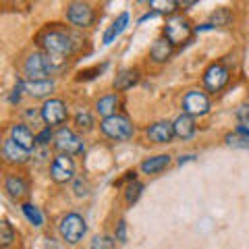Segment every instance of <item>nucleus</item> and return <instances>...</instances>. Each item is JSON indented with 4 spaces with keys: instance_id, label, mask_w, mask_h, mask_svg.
<instances>
[{
    "instance_id": "nucleus-1",
    "label": "nucleus",
    "mask_w": 249,
    "mask_h": 249,
    "mask_svg": "<svg viewBox=\"0 0 249 249\" xmlns=\"http://www.w3.org/2000/svg\"><path fill=\"white\" fill-rule=\"evenodd\" d=\"M77 40H79V37L67 25H60V23H50V25H46L44 29L37 31V36H36L37 48L56 65L58 71L65 69L67 60L75 54Z\"/></svg>"
},
{
    "instance_id": "nucleus-2",
    "label": "nucleus",
    "mask_w": 249,
    "mask_h": 249,
    "mask_svg": "<svg viewBox=\"0 0 249 249\" xmlns=\"http://www.w3.org/2000/svg\"><path fill=\"white\" fill-rule=\"evenodd\" d=\"M23 73L29 81H46L50 79V75L58 73V69L42 50H34L27 54L25 62H23Z\"/></svg>"
},
{
    "instance_id": "nucleus-3",
    "label": "nucleus",
    "mask_w": 249,
    "mask_h": 249,
    "mask_svg": "<svg viewBox=\"0 0 249 249\" xmlns=\"http://www.w3.org/2000/svg\"><path fill=\"white\" fill-rule=\"evenodd\" d=\"M196 27L191 25V21L183 17V15H173V17H166V25L162 29V36L173 44V46H183L191 40Z\"/></svg>"
},
{
    "instance_id": "nucleus-4",
    "label": "nucleus",
    "mask_w": 249,
    "mask_h": 249,
    "mask_svg": "<svg viewBox=\"0 0 249 249\" xmlns=\"http://www.w3.org/2000/svg\"><path fill=\"white\" fill-rule=\"evenodd\" d=\"M100 131H102L108 139H114V142H127V139H131L135 133L133 123L124 114H114V116H108V119H102Z\"/></svg>"
},
{
    "instance_id": "nucleus-5",
    "label": "nucleus",
    "mask_w": 249,
    "mask_h": 249,
    "mask_svg": "<svg viewBox=\"0 0 249 249\" xmlns=\"http://www.w3.org/2000/svg\"><path fill=\"white\" fill-rule=\"evenodd\" d=\"M58 232H60V237L65 239L69 245H77L83 239L85 232H88V224H85L81 214L69 212V214H65L60 218Z\"/></svg>"
},
{
    "instance_id": "nucleus-6",
    "label": "nucleus",
    "mask_w": 249,
    "mask_h": 249,
    "mask_svg": "<svg viewBox=\"0 0 249 249\" xmlns=\"http://www.w3.org/2000/svg\"><path fill=\"white\" fill-rule=\"evenodd\" d=\"M54 147L58 150V154H67V156H77L85 152L83 139L69 127L56 129V133H54Z\"/></svg>"
},
{
    "instance_id": "nucleus-7",
    "label": "nucleus",
    "mask_w": 249,
    "mask_h": 249,
    "mask_svg": "<svg viewBox=\"0 0 249 249\" xmlns=\"http://www.w3.org/2000/svg\"><path fill=\"white\" fill-rule=\"evenodd\" d=\"M67 21L77 29L91 27L96 21V11L89 2H69L67 4Z\"/></svg>"
},
{
    "instance_id": "nucleus-8",
    "label": "nucleus",
    "mask_w": 249,
    "mask_h": 249,
    "mask_svg": "<svg viewBox=\"0 0 249 249\" xmlns=\"http://www.w3.org/2000/svg\"><path fill=\"white\" fill-rule=\"evenodd\" d=\"M42 119L46 127H62L65 121L69 119V110H67V104L62 102L60 98H48L46 102L42 104Z\"/></svg>"
},
{
    "instance_id": "nucleus-9",
    "label": "nucleus",
    "mask_w": 249,
    "mask_h": 249,
    "mask_svg": "<svg viewBox=\"0 0 249 249\" xmlns=\"http://www.w3.org/2000/svg\"><path fill=\"white\" fill-rule=\"evenodd\" d=\"M231 79V71L224 62H212L206 71H204V88L212 93H218L220 89H224V85Z\"/></svg>"
},
{
    "instance_id": "nucleus-10",
    "label": "nucleus",
    "mask_w": 249,
    "mask_h": 249,
    "mask_svg": "<svg viewBox=\"0 0 249 249\" xmlns=\"http://www.w3.org/2000/svg\"><path fill=\"white\" fill-rule=\"evenodd\" d=\"M210 98L206 91H199V89H189L183 96V112L189 114V116H204L210 112Z\"/></svg>"
},
{
    "instance_id": "nucleus-11",
    "label": "nucleus",
    "mask_w": 249,
    "mask_h": 249,
    "mask_svg": "<svg viewBox=\"0 0 249 249\" xmlns=\"http://www.w3.org/2000/svg\"><path fill=\"white\" fill-rule=\"evenodd\" d=\"M50 177L54 183H69L75 178V162L71 156L67 154H56L50 164Z\"/></svg>"
},
{
    "instance_id": "nucleus-12",
    "label": "nucleus",
    "mask_w": 249,
    "mask_h": 249,
    "mask_svg": "<svg viewBox=\"0 0 249 249\" xmlns=\"http://www.w3.org/2000/svg\"><path fill=\"white\" fill-rule=\"evenodd\" d=\"M4 191L15 201H21L29 196V181L21 173H9L4 177Z\"/></svg>"
},
{
    "instance_id": "nucleus-13",
    "label": "nucleus",
    "mask_w": 249,
    "mask_h": 249,
    "mask_svg": "<svg viewBox=\"0 0 249 249\" xmlns=\"http://www.w3.org/2000/svg\"><path fill=\"white\" fill-rule=\"evenodd\" d=\"M2 158H4L6 164L23 166L29 160V152L25 150V147H21L17 142H13L11 137H6L2 142Z\"/></svg>"
},
{
    "instance_id": "nucleus-14",
    "label": "nucleus",
    "mask_w": 249,
    "mask_h": 249,
    "mask_svg": "<svg viewBox=\"0 0 249 249\" xmlns=\"http://www.w3.org/2000/svg\"><path fill=\"white\" fill-rule=\"evenodd\" d=\"M145 137L150 139L154 143H170L175 137V129H173V123L168 121H158L150 124V127L145 129Z\"/></svg>"
},
{
    "instance_id": "nucleus-15",
    "label": "nucleus",
    "mask_w": 249,
    "mask_h": 249,
    "mask_svg": "<svg viewBox=\"0 0 249 249\" xmlns=\"http://www.w3.org/2000/svg\"><path fill=\"white\" fill-rule=\"evenodd\" d=\"M11 139H13V142H17L21 147H25L27 152H31L37 145L34 131L29 129L27 123H15L11 127Z\"/></svg>"
},
{
    "instance_id": "nucleus-16",
    "label": "nucleus",
    "mask_w": 249,
    "mask_h": 249,
    "mask_svg": "<svg viewBox=\"0 0 249 249\" xmlns=\"http://www.w3.org/2000/svg\"><path fill=\"white\" fill-rule=\"evenodd\" d=\"M139 81V69L137 67H129V69H121L119 73L114 75L112 88L114 91H127Z\"/></svg>"
},
{
    "instance_id": "nucleus-17",
    "label": "nucleus",
    "mask_w": 249,
    "mask_h": 249,
    "mask_svg": "<svg viewBox=\"0 0 249 249\" xmlns=\"http://www.w3.org/2000/svg\"><path fill=\"white\" fill-rule=\"evenodd\" d=\"M173 129H175V137H178V139H191L193 135H196V131H197L193 116L185 114V112L173 121Z\"/></svg>"
},
{
    "instance_id": "nucleus-18",
    "label": "nucleus",
    "mask_w": 249,
    "mask_h": 249,
    "mask_svg": "<svg viewBox=\"0 0 249 249\" xmlns=\"http://www.w3.org/2000/svg\"><path fill=\"white\" fill-rule=\"evenodd\" d=\"M173 52H175V46L170 44L164 36H160L158 40L152 44V48H150V58H152L154 62H166V60H170V56H173Z\"/></svg>"
},
{
    "instance_id": "nucleus-19",
    "label": "nucleus",
    "mask_w": 249,
    "mask_h": 249,
    "mask_svg": "<svg viewBox=\"0 0 249 249\" xmlns=\"http://www.w3.org/2000/svg\"><path fill=\"white\" fill-rule=\"evenodd\" d=\"M119 106H121L119 93H106V96L98 98V102H96V112H98L100 116H104V119H108V116L119 114V112H116V110H119Z\"/></svg>"
},
{
    "instance_id": "nucleus-20",
    "label": "nucleus",
    "mask_w": 249,
    "mask_h": 249,
    "mask_svg": "<svg viewBox=\"0 0 249 249\" xmlns=\"http://www.w3.org/2000/svg\"><path fill=\"white\" fill-rule=\"evenodd\" d=\"M23 81V89L27 96L31 98H46L54 91V81L46 79V81H29V79H21Z\"/></svg>"
},
{
    "instance_id": "nucleus-21",
    "label": "nucleus",
    "mask_w": 249,
    "mask_h": 249,
    "mask_svg": "<svg viewBox=\"0 0 249 249\" xmlns=\"http://www.w3.org/2000/svg\"><path fill=\"white\" fill-rule=\"evenodd\" d=\"M170 166V156L168 154H160V156H152L142 162V170L145 175H158L162 170H166Z\"/></svg>"
},
{
    "instance_id": "nucleus-22",
    "label": "nucleus",
    "mask_w": 249,
    "mask_h": 249,
    "mask_svg": "<svg viewBox=\"0 0 249 249\" xmlns=\"http://www.w3.org/2000/svg\"><path fill=\"white\" fill-rule=\"evenodd\" d=\"M129 25V13H121L119 17H116L114 21H112V25L108 27L106 31H104V36H102V42L104 44H112L116 37H119L123 31H124V27Z\"/></svg>"
},
{
    "instance_id": "nucleus-23",
    "label": "nucleus",
    "mask_w": 249,
    "mask_h": 249,
    "mask_svg": "<svg viewBox=\"0 0 249 249\" xmlns=\"http://www.w3.org/2000/svg\"><path fill=\"white\" fill-rule=\"evenodd\" d=\"M75 127L83 131V133H88V131L93 129V116L89 110H85V108H81L79 112L75 114Z\"/></svg>"
},
{
    "instance_id": "nucleus-24",
    "label": "nucleus",
    "mask_w": 249,
    "mask_h": 249,
    "mask_svg": "<svg viewBox=\"0 0 249 249\" xmlns=\"http://www.w3.org/2000/svg\"><path fill=\"white\" fill-rule=\"evenodd\" d=\"M21 210H23V214H25V218H27L29 224H34V227H42L44 218H42L40 208H36L34 204H23Z\"/></svg>"
},
{
    "instance_id": "nucleus-25",
    "label": "nucleus",
    "mask_w": 249,
    "mask_h": 249,
    "mask_svg": "<svg viewBox=\"0 0 249 249\" xmlns=\"http://www.w3.org/2000/svg\"><path fill=\"white\" fill-rule=\"evenodd\" d=\"M150 6H152V9L158 13V15H168V17H173V15H177V11H178V2H173V0H168V2L152 0Z\"/></svg>"
},
{
    "instance_id": "nucleus-26",
    "label": "nucleus",
    "mask_w": 249,
    "mask_h": 249,
    "mask_svg": "<svg viewBox=\"0 0 249 249\" xmlns=\"http://www.w3.org/2000/svg\"><path fill=\"white\" fill-rule=\"evenodd\" d=\"M17 239V235H15V229L11 227L9 220H2L0 222V243H2V247H11L13 241Z\"/></svg>"
},
{
    "instance_id": "nucleus-27",
    "label": "nucleus",
    "mask_w": 249,
    "mask_h": 249,
    "mask_svg": "<svg viewBox=\"0 0 249 249\" xmlns=\"http://www.w3.org/2000/svg\"><path fill=\"white\" fill-rule=\"evenodd\" d=\"M142 191H143V183H139V181L127 185V189H124V201H127L129 206H133L135 201L142 197Z\"/></svg>"
},
{
    "instance_id": "nucleus-28",
    "label": "nucleus",
    "mask_w": 249,
    "mask_h": 249,
    "mask_svg": "<svg viewBox=\"0 0 249 249\" xmlns=\"http://www.w3.org/2000/svg\"><path fill=\"white\" fill-rule=\"evenodd\" d=\"M89 249H116V243H114V239L108 235H96L91 239Z\"/></svg>"
},
{
    "instance_id": "nucleus-29",
    "label": "nucleus",
    "mask_w": 249,
    "mask_h": 249,
    "mask_svg": "<svg viewBox=\"0 0 249 249\" xmlns=\"http://www.w3.org/2000/svg\"><path fill=\"white\" fill-rule=\"evenodd\" d=\"M229 23H231V11L229 9H218L212 15V21H210V25L222 27V25H229Z\"/></svg>"
},
{
    "instance_id": "nucleus-30",
    "label": "nucleus",
    "mask_w": 249,
    "mask_h": 249,
    "mask_svg": "<svg viewBox=\"0 0 249 249\" xmlns=\"http://www.w3.org/2000/svg\"><path fill=\"white\" fill-rule=\"evenodd\" d=\"M106 67L108 65L104 62V65H96V67H91V69H83V71L77 75V81H89V79H93V77H98Z\"/></svg>"
},
{
    "instance_id": "nucleus-31",
    "label": "nucleus",
    "mask_w": 249,
    "mask_h": 249,
    "mask_svg": "<svg viewBox=\"0 0 249 249\" xmlns=\"http://www.w3.org/2000/svg\"><path fill=\"white\" fill-rule=\"evenodd\" d=\"M224 139H227V145H232V147H243V150H249V139H247V137H243V135H239V133H235V135H227Z\"/></svg>"
},
{
    "instance_id": "nucleus-32",
    "label": "nucleus",
    "mask_w": 249,
    "mask_h": 249,
    "mask_svg": "<svg viewBox=\"0 0 249 249\" xmlns=\"http://www.w3.org/2000/svg\"><path fill=\"white\" fill-rule=\"evenodd\" d=\"M237 121H239V127L249 129V104H241L237 108Z\"/></svg>"
},
{
    "instance_id": "nucleus-33",
    "label": "nucleus",
    "mask_w": 249,
    "mask_h": 249,
    "mask_svg": "<svg viewBox=\"0 0 249 249\" xmlns=\"http://www.w3.org/2000/svg\"><path fill=\"white\" fill-rule=\"evenodd\" d=\"M54 133H56V131H52V127H44L40 133L36 135V143L37 145H48L50 139H54Z\"/></svg>"
},
{
    "instance_id": "nucleus-34",
    "label": "nucleus",
    "mask_w": 249,
    "mask_h": 249,
    "mask_svg": "<svg viewBox=\"0 0 249 249\" xmlns=\"http://www.w3.org/2000/svg\"><path fill=\"white\" fill-rule=\"evenodd\" d=\"M75 196L77 197H88L89 196V183L85 178H77L75 181Z\"/></svg>"
},
{
    "instance_id": "nucleus-35",
    "label": "nucleus",
    "mask_w": 249,
    "mask_h": 249,
    "mask_svg": "<svg viewBox=\"0 0 249 249\" xmlns=\"http://www.w3.org/2000/svg\"><path fill=\"white\" fill-rule=\"evenodd\" d=\"M114 239H116V241H121V243H124V241H127V222H124V220H119V222H116Z\"/></svg>"
},
{
    "instance_id": "nucleus-36",
    "label": "nucleus",
    "mask_w": 249,
    "mask_h": 249,
    "mask_svg": "<svg viewBox=\"0 0 249 249\" xmlns=\"http://www.w3.org/2000/svg\"><path fill=\"white\" fill-rule=\"evenodd\" d=\"M137 181V173L135 170H127V173H124V177L123 178H119V181H114V187H123L124 183H135Z\"/></svg>"
},
{
    "instance_id": "nucleus-37",
    "label": "nucleus",
    "mask_w": 249,
    "mask_h": 249,
    "mask_svg": "<svg viewBox=\"0 0 249 249\" xmlns=\"http://www.w3.org/2000/svg\"><path fill=\"white\" fill-rule=\"evenodd\" d=\"M23 81H17V85H15V89L11 93V104H19L21 102V96H23Z\"/></svg>"
},
{
    "instance_id": "nucleus-38",
    "label": "nucleus",
    "mask_w": 249,
    "mask_h": 249,
    "mask_svg": "<svg viewBox=\"0 0 249 249\" xmlns=\"http://www.w3.org/2000/svg\"><path fill=\"white\" fill-rule=\"evenodd\" d=\"M196 0H189V2H178V9H189V6H196Z\"/></svg>"
},
{
    "instance_id": "nucleus-39",
    "label": "nucleus",
    "mask_w": 249,
    "mask_h": 249,
    "mask_svg": "<svg viewBox=\"0 0 249 249\" xmlns=\"http://www.w3.org/2000/svg\"><path fill=\"white\" fill-rule=\"evenodd\" d=\"M193 158H196V156H181V158H178V164H183V162H189V160H193Z\"/></svg>"
}]
</instances>
